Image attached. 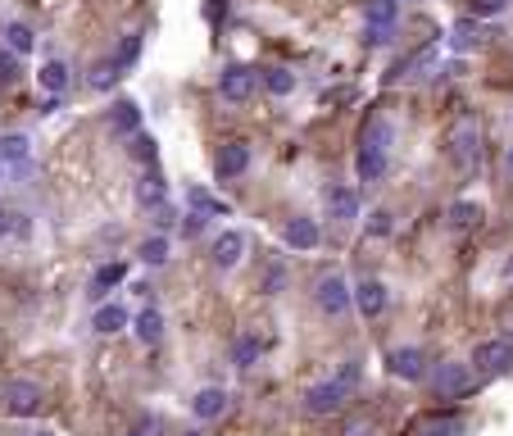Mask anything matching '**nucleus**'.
Segmentation results:
<instances>
[{
  "label": "nucleus",
  "mask_w": 513,
  "mask_h": 436,
  "mask_svg": "<svg viewBox=\"0 0 513 436\" xmlns=\"http://www.w3.org/2000/svg\"><path fill=\"white\" fill-rule=\"evenodd\" d=\"M109 123H114L118 132H136V123H141V114H136V105H132V100H118V105L109 109Z\"/></svg>",
  "instance_id": "obj_32"
},
{
  "label": "nucleus",
  "mask_w": 513,
  "mask_h": 436,
  "mask_svg": "<svg viewBox=\"0 0 513 436\" xmlns=\"http://www.w3.org/2000/svg\"><path fill=\"white\" fill-rule=\"evenodd\" d=\"M136 205L160 214V209L169 205V191H164V182H160V178H141V182H136Z\"/></svg>",
  "instance_id": "obj_27"
},
{
  "label": "nucleus",
  "mask_w": 513,
  "mask_h": 436,
  "mask_svg": "<svg viewBox=\"0 0 513 436\" xmlns=\"http://www.w3.org/2000/svg\"><path fill=\"white\" fill-rule=\"evenodd\" d=\"M228 391L223 387H204V391H196V400H191V414L200 418V423H213V418H223L228 414Z\"/></svg>",
  "instance_id": "obj_16"
},
{
  "label": "nucleus",
  "mask_w": 513,
  "mask_h": 436,
  "mask_svg": "<svg viewBox=\"0 0 513 436\" xmlns=\"http://www.w3.org/2000/svg\"><path fill=\"white\" fill-rule=\"evenodd\" d=\"M404 5H418V0H404Z\"/></svg>",
  "instance_id": "obj_45"
},
{
  "label": "nucleus",
  "mask_w": 513,
  "mask_h": 436,
  "mask_svg": "<svg viewBox=\"0 0 513 436\" xmlns=\"http://www.w3.org/2000/svg\"><path fill=\"white\" fill-rule=\"evenodd\" d=\"M504 178L513 182V145H509V151H504Z\"/></svg>",
  "instance_id": "obj_43"
},
{
  "label": "nucleus",
  "mask_w": 513,
  "mask_h": 436,
  "mask_svg": "<svg viewBox=\"0 0 513 436\" xmlns=\"http://www.w3.org/2000/svg\"><path fill=\"white\" fill-rule=\"evenodd\" d=\"M264 354V341L255 336V332H246L241 341H237V350H232V359H237V369H255V359Z\"/></svg>",
  "instance_id": "obj_29"
},
{
  "label": "nucleus",
  "mask_w": 513,
  "mask_h": 436,
  "mask_svg": "<svg viewBox=\"0 0 513 436\" xmlns=\"http://www.w3.org/2000/svg\"><path fill=\"white\" fill-rule=\"evenodd\" d=\"M136 259H141L145 268H164V264H169V237H164V232L145 237V241L136 246Z\"/></svg>",
  "instance_id": "obj_23"
},
{
  "label": "nucleus",
  "mask_w": 513,
  "mask_h": 436,
  "mask_svg": "<svg viewBox=\"0 0 513 436\" xmlns=\"http://www.w3.org/2000/svg\"><path fill=\"white\" fill-rule=\"evenodd\" d=\"M132 327H136V341H141V345H160V341H164V314H160L155 305L141 310Z\"/></svg>",
  "instance_id": "obj_20"
},
{
  "label": "nucleus",
  "mask_w": 513,
  "mask_h": 436,
  "mask_svg": "<svg viewBox=\"0 0 513 436\" xmlns=\"http://www.w3.org/2000/svg\"><path fill=\"white\" fill-rule=\"evenodd\" d=\"M259 83L273 96H291V92H296V73H291L286 64H268V68H259Z\"/></svg>",
  "instance_id": "obj_21"
},
{
  "label": "nucleus",
  "mask_w": 513,
  "mask_h": 436,
  "mask_svg": "<svg viewBox=\"0 0 513 436\" xmlns=\"http://www.w3.org/2000/svg\"><path fill=\"white\" fill-rule=\"evenodd\" d=\"M19 73H23V68H19V55H14V50H0V87H14Z\"/></svg>",
  "instance_id": "obj_35"
},
{
  "label": "nucleus",
  "mask_w": 513,
  "mask_h": 436,
  "mask_svg": "<svg viewBox=\"0 0 513 436\" xmlns=\"http://www.w3.org/2000/svg\"><path fill=\"white\" fill-rule=\"evenodd\" d=\"M250 169V145L246 141H223L218 145V155H213V173L223 178V182H232V178H241Z\"/></svg>",
  "instance_id": "obj_10"
},
{
  "label": "nucleus",
  "mask_w": 513,
  "mask_h": 436,
  "mask_svg": "<svg viewBox=\"0 0 513 436\" xmlns=\"http://www.w3.org/2000/svg\"><path fill=\"white\" fill-rule=\"evenodd\" d=\"M187 436H200V432H187Z\"/></svg>",
  "instance_id": "obj_46"
},
{
  "label": "nucleus",
  "mask_w": 513,
  "mask_h": 436,
  "mask_svg": "<svg viewBox=\"0 0 513 436\" xmlns=\"http://www.w3.org/2000/svg\"><path fill=\"white\" fill-rule=\"evenodd\" d=\"M369 237H391V214L387 209H373L369 214Z\"/></svg>",
  "instance_id": "obj_38"
},
{
  "label": "nucleus",
  "mask_w": 513,
  "mask_h": 436,
  "mask_svg": "<svg viewBox=\"0 0 513 436\" xmlns=\"http://www.w3.org/2000/svg\"><path fill=\"white\" fill-rule=\"evenodd\" d=\"M314 305H318L327 318H345L350 305H354V286H350L341 273H327V277H318V286H314Z\"/></svg>",
  "instance_id": "obj_4"
},
{
  "label": "nucleus",
  "mask_w": 513,
  "mask_h": 436,
  "mask_svg": "<svg viewBox=\"0 0 513 436\" xmlns=\"http://www.w3.org/2000/svg\"><path fill=\"white\" fill-rule=\"evenodd\" d=\"M504 10H509V0H468V14L473 19H495Z\"/></svg>",
  "instance_id": "obj_37"
},
{
  "label": "nucleus",
  "mask_w": 513,
  "mask_h": 436,
  "mask_svg": "<svg viewBox=\"0 0 513 436\" xmlns=\"http://www.w3.org/2000/svg\"><path fill=\"white\" fill-rule=\"evenodd\" d=\"M336 382H341V387H350V391L359 387V363H354V359H350V363H345V369L336 373Z\"/></svg>",
  "instance_id": "obj_41"
},
{
  "label": "nucleus",
  "mask_w": 513,
  "mask_h": 436,
  "mask_svg": "<svg viewBox=\"0 0 513 436\" xmlns=\"http://www.w3.org/2000/svg\"><path fill=\"white\" fill-rule=\"evenodd\" d=\"M477 373L468 369V363H441V369L431 373V396L436 400H464L473 391Z\"/></svg>",
  "instance_id": "obj_5"
},
{
  "label": "nucleus",
  "mask_w": 513,
  "mask_h": 436,
  "mask_svg": "<svg viewBox=\"0 0 513 436\" xmlns=\"http://www.w3.org/2000/svg\"><path fill=\"white\" fill-rule=\"evenodd\" d=\"M0 178H5V169H0Z\"/></svg>",
  "instance_id": "obj_47"
},
{
  "label": "nucleus",
  "mask_w": 513,
  "mask_h": 436,
  "mask_svg": "<svg viewBox=\"0 0 513 436\" xmlns=\"http://www.w3.org/2000/svg\"><path fill=\"white\" fill-rule=\"evenodd\" d=\"M132 155L141 160V164H155V136H145V132H132Z\"/></svg>",
  "instance_id": "obj_36"
},
{
  "label": "nucleus",
  "mask_w": 513,
  "mask_h": 436,
  "mask_svg": "<svg viewBox=\"0 0 513 436\" xmlns=\"http://www.w3.org/2000/svg\"><path fill=\"white\" fill-rule=\"evenodd\" d=\"M37 83H41V92L64 96V92H68V64H64V59H46L41 73H37Z\"/></svg>",
  "instance_id": "obj_22"
},
{
  "label": "nucleus",
  "mask_w": 513,
  "mask_h": 436,
  "mask_svg": "<svg viewBox=\"0 0 513 436\" xmlns=\"http://www.w3.org/2000/svg\"><path fill=\"white\" fill-rule=\"evenodd\" d=\"M413 432H418V436H450V432H459V423H455V418H441V414H436V418H422Z\"/></svg>",
  "instance_id": "obj_34"
},
{
  "label": "nucleus",
  "mask_w": 513,
  "mask_h": 436,
  "mask_svg": "<svg viewBox=\"0 0 513 436\" xmlns=\"http://www.w3.org/2000/svg\"><path fill=\"white\" fill-rule=\"evenodd\" d=\"M354 173H359V182H382L387 173H391V155H378V151H354Z\"/></svg>",
  "instance_id": "obj_18"
},
{
  "label": "nucleus",
  "mask_w": 513,
  "mask_h": 436,
  "mask_svg": "<svg viewBox=\"0 0 513 436\" xmlns=\"http://www.w3.org/2000/svg\"><path fill=\"white\" fill-rule=\"evenodd\" d=\"M482 41H486L482 19H473V14L455 19V28H450V50H455V55H468V50H477Z\"/></svg>",
  "instance_id": "obj_17"
},
{
  "label": "nucleus",
  "mask_w": 513,
  "mask_h": 436,
  "mask_svg": "<svg viewBox=\"0 0 513 436\" xmlns=\"http://www.w3.org/2000/svg\"><path fill=\"white\" fill-rule=\"evenodd\" d=\"M323 205H327V214L336 218V223H350V218H359V191L345 187V182H332V187L323 191Z\"/></svg>",
  "instance_id": "obj_12"
},
{
  "label": "nucleus",
  "mask_w": 513,
  "mask_h": 436,
  "mask_svg": "<svg viewBox=\"0 0 513 436\" xmlns=\"http://www.w3.org/2000/svg\"><path fill=\"white\" fill-rule=\"evenodd\" d=\"M345 436H378L369 423H354V427H345Z\"/></svg>",
  "instance_id": "obj_42"
},
{
  "label": "nucleus",
  "mask_w": 513,
  "mask_h": 436,
  "mask_svg": "<svg viewBox=\"0 0 513 436\" xmlns=\"http://www.w3.org/2000/svg\"><path fill=\"white\" fill-rule=\"evenodd\" d=\"M32 155V141L23 132H5L0 136V164H23Z\"/></svg>",
  "instance_id": "obj_26"
},
{
  "label": "nucleus",
  "mask_w": 513,
  "mask_h": 436,
  "mask_svg": "<svg viewBox=\"0 0 513 436\" xmlns=\"http://www.w3.org/2000/svg\"><path fill=\"white\" fill-rule=\"evenodd\" d=\"M473 373L477 378H504L513 373V341L509 336H491L473 350Z\"/></svg>",
  "instance_id": "obj_3"
},
{
  "label": "nucleus",
  "mask_w": 513,
  "mask_h": 436,
  "mask_svg": "<svg viewBox=\"0 0 513 436\" xmlns=\"http://www.w3.org/2000/svg\"><path fill=\"white\" fill-rule=\"evenodd\" d=\"M178 232H182L187 241H191V237H200V232H204V214H196V209H191V214L182 218V223H178Z\"/></svg>",
  "instance_id": "obj_39"
},
{
  "label": "nucleus",
  "mask_w": 513,
  "mask_h": 436,
  "mask_svg": "<svg viewBox=\"0 0 513 436\" xmlns=\"http://www.w3.org/2000/svg\"><path fill=\"white\" fill-rule=\"evenodd\" d=\"M345 396H350V387H341L336 378H332V382H318V387L305 391V414H314V418L336 414V409L345 405Z\"/></svg>",
  "instance_id": "obj_9"
},
{
  "label": "nucleus",
  "mask_w": 513,
  "mask_h": 436,
  "mask_svg": "<svg viewBox=\"0 0 513 436\" xmlns=\"http://www.w3.org/2000/svg\"><path fill=\"white\" fill-rule=\"evenodd\" d=\"M5 41H10V50H14V55H28V50L37 46V37H32V28H28V23H5Z\"/></svg>",
  "instance_id": "obj_30"
},
{
  "label": "nucleus",
  "mask_w": 513,
  "mask_h": 436,
  "mask_svg": "<svg viewBox=\"0 0 513 436\" xmlns=\"http://www.w3.org/2000/svg\"><path fill=\"white\" fill-rule=\"evenodd\" d=\"M241 255H246V237H241L237 228H228L223 237L213 241V250H209L213 268H223V273H228V268H237V264H241Z\"/></svg>",
  "instance_id": "obj_14"
},
{
  "label": "nucleus",
  "mask_w": 513,
  "mask_h": 436,
  "mask_svg": "<svg viewBox=\"0 0 513 436\" xmlns=\"http://www.w3.org/2000/svg\"><path fill=\"white\" fill-rule=\"evenodd\" d=\"M446 155H450V164L464 173V178H473L477 169H482V127L473 123V118H459L455 127H450V136H446Z\"/></svg>",
  "instance_id": "obj_1"
},
{
  "label": "nucleus",
  "mask_w": 513,
  "mask_h": 436,
  "mask_svg": "<svg viewBox=\"0 0 513 436\" xmlns=\"http://www.w3.org/2000/svg\"><path fill=\"white\" fill-rule=\"evenodd\" d=\"M91 327H96L100 336H118V332L127 327V310H123V305H100L96 318H91Z\"/></svg>",
  "instance_id": "obj_24"
},
{
  "label": "nucleus",
  "mask_w": 513,
  "mask_h": 436,
  "mask_svg": "<svg viewBox=\"0 0 513 436\" xmlns=\"http://www.w3.org/2000/svg\"><path fill=\"white\" fill-rule=\"evenodd\" d=\"M255 83H259V73L250 64H223V73H218V96L228 105H246L255 96Z\"/></svg>",
  "instance_id": "obj_6"
},
{
  "label": "nucleus",
  "mask_w": 513,
  "mask_h": 436,
  "mask_svg": "<svg viewBox=\"0 0 513 436\" xmlns=\"http://www.w3.org/2000/svg\"><path fill=\"white\" fill-rule=\"evenodd\" d=\"M477 223H482V205H473V200H455L450 205V228L455 232H468Z\"/></svg>",
  "instance_id": "obj_28"
},
{
  "label": "nucleus",
  "mask_w": 513,
  "mask_h": 436,
  "mask_svg": "<svg viewBox=\"0 0 513 436\" xmlns=\"http://www.w3.org/2000/svg\"><path fill=\"white\" fill-rule=\"evenodd\" d=\"M136 55H141V32H132V37H127V41H123V50H118V59H114V64H118V68H123V64H132V59H136Z\"/></svg>",
  "instance_id": "obj_40"
},
{
  "label": "nucleus",
  "mask_w": 513,
  "mask_h": 436,
  "mask_svg": "<svg viewBox=\"0 0 513 436\" xmlns=\"http://www.w3.org/2000/svg\"><path fill=\"white\" fill-rule=\"evenodd\" d=\"M354 310H359L363 318H378V314L387 310V286H382L378 277H363V282L354 286Z\"/></svg>",
  "instance_id": "obj_15"
},
{
  "label": "nucleus",
  "mask_w": 513,
  "mask_h": 436,
  "mask_svg": "<svg viewBox=\"0 0 513 436\" xmlns=\"http://www.w3.org/2000/svg\"><path fill=\"white\" fill-rule=\"evenodd\" d=\"M123 277H127V264H118V259H114V264H100L96 277H91V291H87V296H91V301H105Z\"/></svg>",
  "instance_id": "obj_19"
},
{
  "label": "nucleus",
  "mask_w": 513,
  "mask_h": 436,
  "mask_svg": "<svg viewBox=\"0 0 513 436\" xmlns=\"http://www.w3.org/2000/svg\"><path fill=\"white\" fill-rule=\"evenodd\" d=\"M400 23V0H369L363 5V41L369 46H387L396 37Z\"/></svg>",
  "instance_id": "obj_2"
},
{
  "label": "nucleus",
  "mask_w": 513,
  "mask_h": 436,
  "mask_svg": "<svg viewBox=\"0 0 513 436\" xmlns=\"http://www.w3.org/2000/svg\"><path fill=\"white\" fill-rule=\"evenodd\" d=\"M187 200H191V209H196V214H204V218H209V214H213V218H228V214H232V205H228V200L209 196L204 187H191V191H187Z\"/></svg>",
  "instance_id": "obj_25"
},
{
  "label": "nucleus",
  "mask_w": 513,
  "mask_h": 436,
  "mask_svg": "<svg viewBox=\"0 0 513 436\" xmlns=\"http://www.w3.org/2000/svg\"><path fill=\"white\" fill-rule=\"evenodd\" d=\"M282 241L291 246V250H318V241H323V232H318V223L314 218H305V214H296L291 223L282 228Z\"/></svg>",
  "instance_id": "obj_13"
},
{
  "label": "nucleus",
  "mask_w": 513,
  "mask_h": 436,
  "mask_svg": "<svg viewBox=\"0 0 513 436\" xmlns=\"http://www.w3.org/2000/svg\"><path fill=\"white\" fill-rule=\"evenodd\" d=\"M387 369H391V378L418 382V378L427 373V359H422V350H418V345H400V350H391V354H387Z\"/></svg>",
  "instance_id": "obj_11"
},
{
  "label": "nucleus",
  "mask_w": 513,
  "mask_h": 436,
  "mask_svg": "<svg viewBox=\"0 0 513 436\" xmlns=\"http://www.w3.org/2000/svg\"><path fill=\"white\" fill-rule=\"evenodd\" d=\"M5 237H28V218H23L19 209L0 205V241H5Z\"/></svg>",
  "instance_id": "obj_31"
},
{
  "label": "nucleus",
  "mask_w": 513,
  "mask_h": 436,
  "mask_svg": "<svg viewBox=\"0 0 513 436\" xmlns=\"http://www.w3.org/2000/svg\"><path fill=\"white\" fill-rule=\"evenodd\" d=\"M151 432H155V418H151V423H141V427H136V432H127V436H151Z\"/></svg>",
  "instance_id": "obj_44"
},
{
  "label": "nucleus",
  "mask_w": 513,
  "mask_h": 436,
  "mask_svg": "<svg viewBox=\"0 0 513 436\" xmlns=\"http://www.w3.org/2000/svg\"><path fill=\"white\" fill-rule=\"evenodd\" d=\"M87 83H91L96 92H109V87L118 83V64H114V59H100V64L91 68V78H87Z\"/></svg>",
  "instance_id": "obj_33"
},
{
  "label": "nucleus",
  "mask_w": 513,
  "mask_h": 436,
  "mask_svg": "<svg viewBox=\"0 0 513 436\" xmlns=\"http://www.w3.org/2000/svg\"><path fill=\"white\" fill-rule=\"evenodd\" d=\"M396 145V123L387 114H369L359 127V151H378V155H391Z\"/></svg>",
  "instance_id": "obj_8"
},
{
  "label": "nucleus",
  "mask_w": 513,
  "mask_h": 436,
  "mask_svg": "<svg viewBox=\"0 0 513 436\" xmlns=\"http://www.w3.org/2000/svg\"><path fill=\"white\" fill-rule=\"evenodd\" d=\"M41 387L32 382V378H10L5 387H0V405H5V414H14V418H28V414H37L41 409Z\"/></svg>",
  "instance_id": "obj_7"
}]
</instances>
